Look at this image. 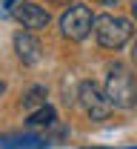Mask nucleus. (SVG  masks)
Here are the masks:
<instances>
[{"label":"nucleus","instance_id":"obj_1","mask_svg":"<svg viewBox=\"0 0 137 149\" xmlns=\"http://www.w3.org/2000/svg\"><path fill=\"white\" fill-rule=\"evenodd\" d=\"M106 100L112 109H131L137 103L134 92V77L123 63H112L109 66V77H106Z\"/></svg>","mask_w":137,"mask_h":149},{"label":"nucleus","instance_id":"obj_2","mask_svg":"<svg viewBox=\"0 0 137 149\" xmlns=\"http://www.w3.org/2000/svg\"><path fill=\"white\" fill-rule=\"evenodd\" d=\"M94 35H97V43L103 49H112V52H120L131 35H134V29H131V20L120 17V15H100L94 17Z\"/></svg>","mask_w":137,"mask_h":149},{"label":"nucleus","instance_id":"obj_3","mask_svg":"<svg viewBox=\"0 0 137 149\" xmlns=\"http://www.w3.org/2000/svg\"><path fill=\"white\" fill-rule=\"evenodd\" d=\"M92 26H94V15L83 3H72L60 15V32H63V37H69L74 43H80V40H86L92 35Z\"/></svg>","mask_w":137,"mask_h":149},{"label":"nucleus","instance_id":"obj_4","mask_svg":"<svg viewBox=\"0 0 137 149\" xmlns=\"http://www.w3.org/2000/svg\"><path fill=\"white\" fill-rule=\"evenodd\" d=\"M77 97H80V106L86 109V115L92 120H106L112 115V106H109V100H106V95H103V89L97 83L83 80L80 89H77Z\"/></svg>","mask_w":137,"mask_h":149},{"label":"nucleus","instance_id":"obj_5","mask_svg":"<svg viewBox=\"0 0 137 149\" xmlns=\"http://www.w3.org/2000/svg\"><path fill=\"white\" fill-rule=\"evenodd\" d=\"M12 15H14V20H17L23 29H29V32L46 29L49 20H52L49 9H43V6H37V3H29V0H17V3L12 6Z\"/></svg>","mask_w":137,"mask_h":149},{"label":"nucleus","instance_id":"obj_6","mask_svg":"<svg viewBox=\"0 0 137 149\" xmlns=\"http://www.w3.org/2000/svg\"><path fill=\"white\" fill-rule=\"evenodd\" d=\"M14 52H17V57L26 66H34L40 60V55H43V46H40V40L32 32H17L14 35Z\"/></svg>","mask_w":137,"mask_h":149},{"label":"nucleus","instance_id":"obj_7","mask_svg":"<svg viewBox=\"0 0 137 149\" xmlns=\"http://www.w3.org/2000/svg\"><path fill=\"white\" fill-rule=\"evenodd\" d=\"M0 146L3 149H49L43 138H34V135H6L0 138Z\"/></svg>","mask_w":137,"mask_h":149},{"label":"nucleus","instance_id":"obj_8","mask_svg":"<svg viewBox=\"0 0 137 149\" xmlns=\"http://www.w3.org/2000/svg\"><path fill=\"white\" fill-rule=\"evenodd\" d=\"M29 126H34V129H52L54 123H57V112L54 106H49V103H43L40 109L29 112V120H26Z\"/></svg>","mask_w":137,"mask_h":149},{"label":"nucleus","instance_id":"obj_9","mask_svg":"<svg viewBox=\"0 0 137 149\" xmlns=\"http://www.w3.org/2000/svg\"><path fill=\"white\" fill-rule=\"evenodd\" d=\"M46 97H49L46 86H32V89L26 92V97H23V109H26V112H34V109H40V106L46 103Z\"/></svg>","mask_w":137,"mask_h":149},{"label":"nucleus","instance_id":"obj_10","mask_svg":"<svg viewBox=\"0 0 137 149\" xmlns=\"http://www.w3.org/2000/svg\"><path fill=\"white\" fill-rule=\"evenodd\" d=\"M97 3H100V6H114V9H117L123 0H97Z\"/></svg>","mask_w":137,"mask_h":149},{"label":"nucleus","instance_id":"obj_11","mask_svg":"<svg viewBox=\"0 0 137 149\" xmlns=\"http://www.w3.org/2000/svg\"><path fill=\"white\" fill-rule=\"evenodd\" d=\"M3 92H6V83H3V77H0V97H3Z\"/></svg>","mask_w":137,"mask_h":149},{"label":"nucleus","instance_id":"obj_12","mask_svg":"<svg viewBox=\"0 0 137 149\" xmlns=\"http://www.w3.org/2000/svg\"><path fill=\"white\" fill-rule=\"evenodd\" d=\"M49 3H54V6H63V3H69V0H49Z\"/></svg>","mask_w":137,"mask_h":149},{"label":"nucleus","instance_id":"obj_13","mask_svg":"<svg viewBox=\"0 0 137 149\" xmlns=\"http://www.w3.org/2000/svg\"><path fill=\"white\" fill-rule=\"evenodd\" d=\"M14 3H17V0H3V6H14Z\"/></svg>","mask_w":137,"mask_h":149}]
</instances>
